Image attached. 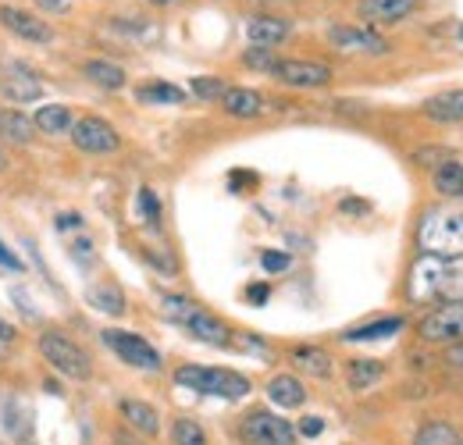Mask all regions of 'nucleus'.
<instances>
[{"label":"nucleus","instance_id":"nucleus-24","mask_svg":"<svg viewBox=\"0 0 463 445\" xmlns=\"http://www.w3.org/2000/svg\"><path fill=\"white\" fill-rule=\"evenodd\" d=\"M410 445H463V431L449 421H428L413 431Z\"/></svg>","mask_w":463,"mask_h":445},{"label":"nucleus","instance_id":"nucleus-18","mask_svg":"<svg viewBox=\"0 0 463 445\" xmlns=\"http://www.w3.org/2000/svg\"><path fill=\"white\" fill-rule=\"evenodd\" d=\"M4 93H7V100H14V104L36 100V97H40V79H36V75H33L25 64H11V68H7Z\"/></svg>","mask_w":463,"mask_h":445},{"label":"nucleus","instance_id":"nucleus-33","mask_svg":"<svg viewBox=\"0 0 463 445\" xmlns=\"http://www.w3.org/2000/svg\"><path fill=\"white\" fill-rule=\"evenodd\" d=\"M242 61L250 64V68H257V71H275V64H279V57H275V51H268V47H250L246 54H242Z\"/></svg>","mask_w":463,"mask_h":445},{"label":"nucleus","instance_id":"nucleus-30","mask_svg":"<svg viewBox=\"0 0 463 445\" xmlns=\"http://www.w3.org/2000/svg\"><path fill=\"white\" fill-rule=\"evenodd\" d=\"M172 445H211V442H207V431L196 421L178 417L172 424Z\"/></svg>","mask_w":463,"mask_h":445},{"label":"nucleus","instance_id":"nucleus-13","mask_svg":"<svg viewBox=\"0 0 463 445\" xmlns=\"http://www.w3.org/2000/svg\"><path fill=\"white\" fill-rule=\"evenodd\" d=\"M417 4L420 0H360L356 11L367 25H396L417 11Z\"/></svg>","mask_w":463,"mask_h":445},{"label":"nucleus","instance_id":"nucleus-42","mask_svg":"<svg viewBox=\"0 0 463 445\" xmlns=\"http://www.w3.org/2000/svg\"><path fill=\"white\" fill-rule=\"evenodd\" d=\"M79 224H82V218H79V214H61V218H58L61 232H64V228H79Z\"/></svg>","mask_w":463,"mask_h":445},{"label":"nucleus","instance_id":"nucleus-23","mask_svg":"<svg viewBox=\"0 0 463 445\" xmlns=\"http://www.w3.org/2000/svg\"><path fill=\"white\" fill-rule=\"evenodd\" d=\"M136 100L150 108H175V104H185V90H178L172 82H143L136 86Z\"/></svg>","mask_w":463,"mask_h":445},{"label":"nucleus","instance_id":"nucleus-40","mask_svg":"<svg viewBox=\"0 0 463 445\" xmlns=\"http://www.w3.org/2000/svg\"><path fill=\"white\" fill-rule=\"evenodd\" d=\"M339 211H343V214H367V204H364V200H343Z\"/></svg>","mask_w":463,"mask_h":445},{"label":"nucleus","instance_id":"nucleus-44","mask_svg":"<svg viewBox=\"0 0 463 445\" xmlns=\"http://www.w3.org/2000/svg\"><path fill=\"white\" fill-rule=\"evenodd\" d=\"M118 445H143L139 439H132V435H125V431H118V439H115Z\"/></svg>","mask_w":463,"mask_h":445},{"label":"nucleus","instance_id":"nucleus-46","mask_svg":"<svg viewBox=\"0 0 463 445\" xmlns=\"http://www.w3.org/2000/svg\"><path fill=\"white\" fill-rule=\"evenodd\" d=\"M4 167H7V157H4V150H0V171H4Z\"/></svg>","mask_w":463,"mask_h":445},{"label":"nucleus","instance_id":"nucleus-12","mask_svg":"<svg viewBox=\"0 0 463 445\" xmlns=\"http://www.w3.org/2000/svg\"><path fill=\"white\" fill-rule=\"evenodd\" d=\"M0 25H4L7 33H14V36L29 40V43H51V40H54L51 22L40 18V14H33V11H25V7L4 4V7H0Z\"/></svg>","mask_w":463,"mask_h":445},{"label":"nucleus","instance_id":"nucleus-11","mask_svg":"<svg viewBox=\"0 0 463 445\" xmlns=\"http://www.w3.org/2000/svg\"><path fill=\"white\" fill-rule=\"evenodd\" d=\"M328 43L339 51V54H385L389 51V40L382 33H374L371 25H332L328 33Z\"/></svg>","mask_w":463,"mask_h":445},{"label":"nucleus","instance_id":"nucleus-19","mask_svg":"<svg viewBox=\"0 0 463 445\" xmlns=\"http://www.w3.org/2000/svg\"><path fill=\"white\" fill-rule=\"evenodd\" d=\"M268 399L275 406H282V410H296V406L307 402V389H303V382L296 374H275L268 382Z\"/></svg>","mask_w":463,"mask_h":445},{"label":"nucleus","instance_id":"nucleus-21","mask_svg":"<svg viewBox=\"0 0 463 445\" xmlns=\"http://www.w3.org/2000/svg\"><path fill=\"white\" fill-rule=\"evenodd\" d=\"M222 111L232 118H257L264 111V97L257 90H246V86H229V93L222 97Z\"/></svg>","mask_w":463,"mask_h":445},{"label":"nucleus","instance_id":"nucleus-10","mask_svg":"<svg viewBox=\"0 0 463 445\" xmlns=\"http://www.w3.org/2000/svg\"><path fill=\"white\" fill-rule=\"evenodd\" d=\"M271 75L292 90H321L332 82V68L321 61H307V57H279Z\"/></svg>","mask_w":463,"mask_h":445},{"label":"nucleus","instance_id":"nucleus-15","mask_svg":"<svg viewBox=\"0 0 463 445\" xmlns=\"http://www.w3.org/2000/svg\"><path fill=\"white\" fill-rule=\"evenodd\" d=\"M118 413H121V421H125L136 435L154 439V435L161 431V413H157L150 402H143V399H121V402H118Z\"/></svg>","mask_w":463,"mask_h":445},{"label":"nucleus","instance_id":"nucleus-37","mask_svg":"<svg viewBox=\"0 0 463 445\" xmlns=\"http://www.w3.org/2000/svg\"><path fill=\"white\" fill-rule=\"evenodd\" d=\"M0 268H4V271H22V260H18L4 242H0Z\"/></svg>","mask_w":463,"mask_h":445},{"label":"nucleus","instance_id":"nucleus-32","mask_svg":"<svg viewBox=\"0 0 463 445\" xmlns=\"http://www.w3.org/2000/svg\"><path fill=\"white\" fill-rule=\"evenodd\" d=\"M136 204H139V218L146 224L161 222V200H157V193H154L150 185H143V189L136 193Z\"/></svg>","mask_w":463,"mask_h":445},{"label":"nucleus","instance_id":"nucleus-31","mask_svg":"<svg viewBox=\"0 0 463 445\" xmlns=\"http://www.w3.org/2000/svg\"><path fill=\"white\" fill-rule=\"evenodd\" d=\"M189 90H193V97H200V100H207V104H222V97L229 93V86L222 82V79H214V75H196L193 82H189Z\"/></svg>","mask_w":463,"mask_h":445},{"label":"nucleus","instance_id":"nucleus-27","mask_svg":"<svg viewBox=\"0 0 463 445\" xmlns=\"http://www.w3.org/2000/svg\"><path fill=\"white\" fill-rule=\"evenodd\" d=\"M86 299H90V307L93 310H100V314H108V317H121L125 314V292L118 289V285H93L90 292H86Z\"/></svg>","mask_w":463,"mask_h":445},{"label":"nucleus","instance_id":"nucleus-17","mask_svg":"<svg viewBox=\"0 0 463 445\" xmlns=\"http://www.w3.org/2000/svg\"><path fill=\"white\" fill-rule=\"evenodd\" d=\"M385 378V364L374 356H353L346 364V385L349 392H367L374 389Z\"/></svg>","mask_w":463,"mask_h":445},{"label":"nucleus","instance_id":"nucleus-26","mask_svg":"<svg viewBox=\"0 0 463 445\" xmlns=\"http://www.w3.org/2000/svg\"><path fill=\"white\" fill-rule=\"evenodd\" d=\"M431 185H435V193H439V196L460 200L463 196V165L457 161V157L442 161V165L435 167V175H431Z\"/></svg>","mask_w":463,"mask_h":445},{"label":"nucleus","instance_id":"nucleus-45","mask_svg":"<svg viewBox=\"0 0 463 445\" xmlns=\"http://www.w3.org/2000/svg\"><path fill=\"white\" fill-rule=\"evenodd\" d=\"M150 4H157V7H165V4H175V0H150Z\"/></svg>","mask_w":463,"mask_h":445},{"label":"nucleus","instance_id":"nucleus-43","mask_svg":"<svg viewBox=\"0 0 463 445\" xmlns=\"http://www.w3.org/2000/svg\"><path fill=\"white\" fill-rule=\"evenodd\" d=\"M43 11H64L68 7V0H36Z\"/></svg>","mask_w":463,"mask_h":445},{"label":"nucleus","instance_id":"nucleus-22","mask_svg":"<svg viewBox=\"0 0 463 445\" xmlns=\"http://www.w3.org/2000/svg\"><path fill=\"white\" fill-rule=\"evenodd\" d=\"M36 132H40V128H36V121H33L29 114L14 111V108L0 111V139H7V143H14V147H25V143H33Z\"/></svg>","mask_w":463,"mask_h":445},{"label":"nucleus","instance_id":"nucleus-4","mask_svg":"<svg viewBox=\"0 0 463 445\" xmlns=\"http://www.w3.org/2000/svg\"><path fill=\"white\" fill-rule=\"evenodd\" d=\"M417 246L431 257H463V211H428L417 228Z\"/></svg>","mask_w":463,"mask_h":445},{"label":"nucleus","instance_id":"nucleus-16","mask_svg":"<svg viewBox=\"0 0 463 445\" xmlns=\"http://www.w3.org/2000/svg\"><path fill=\"white\" fill-rule=\"evenodd\" d=\"M424 118L439 121V125H460L463 121V86L446 90L431 100H424Z\"/></svg>","mask_w":463,"mask_h":445},{"label":"nucleus","instance_id":"nucleus-29","mask_svg":"<svg viewBox=\"0 0 463 445\" xmlns=\"http://www.w3.org/2000/svg\"><path fill=\"white\" fill-rule=\"evenodd\" d=\"M82 75L90 79V82H97V86H104V90H121L125 86V68L121 64H111V61H86L82 64Z\"/></svg>","mask_w":463,"mask_h":445},{"label":"nucleus","instance_id":"nucleus-2","mask_svg":"<svg viewBox=\"0 0 463 445\" xmlns=\"http://www.w3.org/2000/svg\"><path fill=\"white\" fill-rule=\"evenodd\" d=\"M161 314L175 321V325H182L185 332L193 335L196 342H203V346H232V328L222 321V317H214L211 310H203L200 303H193L189 296H161Z\"/></svg>","mask_w":463,"mask_h":445},{"label":"nucleus","instance_id":"nucleus-8","mask_svg":"<svg viewBox=\"0 0 463 445\" xmlns=\"http://www.w3.org/2000/svg\"><path fill=\"white\" fill-rule=\"evenodd\" d=\"M417 335L424 342H435V346H457V342H463V299L460 303H442L431 314H424L420 325H417Z\"/></svg>","mask_w":463,"mask_h":445},{"label":"nucleus","instance_id":"nucleus-20","mask_svg":"<svg viewBox=\"0 0 463 445\" xmlns=\"http://www.w3.org/2000/svg\"><path fill=\"white\" fill-rule=\"evenodd\" d=\"M292 367L296 371H303V374H310V378H332V356L325 353V349H317V346H296L292 349Z\"/></svg>","mask_w":463,"mask_h":445},{"label":"nucleus","instance_id":"nucleus-7","mask_svg":"<svg viewBox=\"0 0 463 445\" xmlns=\"http://www.w3.org/2000/svg\"><path fill=\"white\" fill-rule=\"evenodd\" d=\"M104 346L115 353L121 364L136 367V371H161V353L136 332H121V328H108L104 332Z\"/></svg>","mask_w":463,"mask_h":445},{"label":"nucleus","instance_id":"nucleus-35","mask_svg":"<svg viewBox=\"0 0 463 445\" xmlns=\"http://www.w3.org/2000/svg\"><path fill=\"white\" fill-rule=\"evenodd\" d=\"M321 431H325V421L321 417H303L299 428H296V435H303V439H317Z\"/></svg>","mask_w":463,"mask_h":445},{"label":"nucleus","instance_id":"nucleus-41","mask_svg":"<svg viewBox=\"0 0 463 445\" xmlns=\"http://www.w3.org/2000/svg\"><path fill=\"white\" fill-rule=\"evenodd\" d=\"M14 338H18V332H14V325H7V321L0 317V342H4V346H11Z\"/></svg>","mask_w":463,"mask_h":445},{"label":"nucleus","instance_id":"nucleus-6","mask_svg":"<svg viewBox=\"0 0 463 445\" xmlns=\"http://www.w3.org/2000/svg\"><path fill=\"white\" fill-rule=\"evenodd\" d=\"M239 439L246 445H296V428L271 410H250L239 424Z\"/></svg>","mask_w":463,"mask_h":445},{"label":"nucleus","instance_id":"nucleus-3","mask_svg":"<svg viewBox=\"0 0 463 445\" xmlns=\"http://www.w3.org/2000/svg\"><path fill=\"white\" fill-rule=\"evenodd\" d=\"M175 385L200 395H218V399H242L250 392V378L225 367H200V364H182L175 371Z\"/></svg>","mask_w":463,"mask_h":445},{"label":"nucleus","instance_id":"nucleus-5","mask_svg":"<svg viewBox=\"0 0 463 445\" xmlns=\"http://www.w3.org/2000/svg\"><path fill=\"white\" fill-rule=\"evenodd\" d=\"M40 353H43V360L64 374L68 382H90L93 378V360H90V353L75 342V338H68L64 332H43L40 335Z\"/></svg>","mask_w":463,"mask_h":445},{"label":"nucleus","instance_id":"nucleus-34","mask_svg":"<svg viewBox=\"0 0 463 445\" xmlns=\"http://www.w3.org/2000/svg\"><path fill=\"white\" fill-rule=\"evenodd\" d=\"M289 253H279V250H264L260 253V268L268 271V275H282V271H289Z\"/></svg>","mask_w":463,"mask_h":445},{"label":"nucleus","instance_id":"nucleus-38","mask_svg":"<svg viewBox=\"0 0 463 445\" xmlns=\"http://www.w3.org/2000/svg\"><path fill=\"white\" fill-rule=\"evenodd\" d=\"M431 157H449V154H446V150H431V147H424V150H417V154H413V161H417V165H435Z\"/></svg>","mask_w":463,"mask_h":445},{"label":"nucleus","instance_id":"nucleus-1","mask_svg":"<svg viewBox=\"0 0 463 445\" xmlns=\"http://www.w3.org/2000/svg\"><path fill=\"white\" fill-rule=\"evenodd\" d=\"M406 292L413 303H460L463 299V257H420L410 268Z\"/></svg>","mask_w":463,"mask_h":445},{"label":"nucleus","instance_id":"nucleus-9","mask_svg":"<svg viewBox=\"0 0 463 445\" xmlns=\"http://www.w3.org/2000/svg\"><path fill=\"white\" fill-rule=\"evenodd\" d=\"M71 143L82 154H115L118 147H121V136H118V128L111 121L97 118V114H86V118H75Z\"/></svg>","mask_w":463,"mask_h":445},{"label":"nucleus","instance_id":"nucleus-28","mask_svg":"<svg viewBox=\"0 0 463 445\" xmlns=\"http://www.w3.org/2000/svg\"><path fill=\"white\" fill-rule=\"evenodd\" d=\"M36 128L40 132H47V136H64V132H71V125H75V114L68 111L64 104H47V108H40L36 111Z\"/></svg>","mask_w":463,"mask_h":445},{"label":"nucleus","instance_id":"nucleus-25","mask_svg":"<svg viewBox=\"0 0 463 445\" xmlns=\"http://www.w3.org/2000/svg\"><path fill=\"white\" fill-rule=\"evenodd\" d=\"M406 328L403 317H378L371 325H360V328H349L343 332V342H378V338H392Z\"/></svg>","mask_w":463,"mask_h":445},{"label":"nucleus","instance_id":"nucleus-39","mask_svg":"<svg viewBox=\"0 0 463 445\" xmlns=\"http://www.w3.org/2000/svg\"><path fill=\"white\" fill-rule=\"evenodd\" d=\"M446 364H449V367H460V371H463V342H457V346H446Z\"/></svg>","mask_w":463,"mask_h":445},{"label":"nucleus","instance_id":"nucleus-36","mask_svg":"<svg viewBox=\"0 0 463 445\" xmlns=\"http://www.w3.org/2000/svg\"><path fill=\"white\" fill-rule=\"evenodd\" d=\"M268 296H271V289H268L264 281H257V285H250V289H246V299H250L253 307H264V303H268Z\"/></svg>","mask_w":463,"mask_h":445},{"label":"nucleus","instance_id":"nucleus-14","mask_svg":"<svg viewBox=\"0 0 463 445\" xmlns=\"http://www.w3.org/2000/svg\"><path fill=\"white\" fill-rule=\"evenodd\" d=\"M289 33H292L289 22H286V18H275V14H253V18L246 22V40H250L253 47L275 51Z\"/></svg>","mask_w":463,"mask_h":445}]
</instances>
